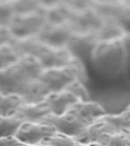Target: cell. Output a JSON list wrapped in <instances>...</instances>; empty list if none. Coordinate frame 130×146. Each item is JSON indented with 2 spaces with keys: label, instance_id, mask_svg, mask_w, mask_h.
I'll return each instance as SVG.
<instances>
[{
  "label": "cell",
  "instance_id": "obj_1",
  "mask_svg": "<svg viewBox=\"0 0 130 146\" xmlns=\"http://www.w3.org/2000/svg\"><path fill=\"white\" fill-rule=\"evenodd\" d=\"M43 70L35 57H21L14 66L0 70L1 95L16 94L21 96L27 84L40 78Z\"/></svg>",
  "mask_w": 130,
  "mask_h": 146
},
{
  "label": "cell",
  "instance_id": "obj_2",
  "mask_svg": "<svg viewBox=\"0 0 130 146\" xmlns=\"http://www.w3.org/2000/svg\"><path fill=\"white\" fill-rule=\"evenodd\" d=\"M84 73L79 59L69 66L44 69L39 79L48 87L52 93L65 90L75 79L82 81Z\"/></svg>",
  "mask_w": 130,
  "mask_h": 146
},
{
  "label": "cell",
  "instance_id": "obj_3",
  "mask_svg": "<svg viewBox=\"0 0 130 146\" xmlns=\"http://www.w3.org/2000/svg\"><path fill=\"white\" fill-rule=\"evenodd\" d=\"M46 23L44 9L30 15H15L9 27L15 40H24L36 37Z\"/></svg>",
  "mask_w": 130,
  "mask_h": 146
},
{
  "label": "cell",
  "instance_id": "obj_4",
  "mask_svg": "<svg viewBox=\"0 0 130 146\" xmlns=\"http://www.w3.org/2000/svg\"><path fill=\"white\" fill-rule=\"evenodd\" d=\"M42 123L52 125L57 132L67 135L75 139L82 135L88 125L72 110H69L61 116L50 114Z\"/></svg>",
  "mask_w": 130,
  "mask_h": 146
},
{
  "label": "cell",
  "instance_id": "obj_5",
  "mask_svg": "<svg viewBox=\"0 0 130 146\" xmlns=\"http://www.w3.org/2000/svg\"><path fill=\"white\" fill-rule=\"evenodd\" d=\"M74 9L72 18L68 25L73 32H96L103 23L101 18L88 1L84 6Z\"/></svg>",
  "mask_w": 130,
  "mask_h": 146
},
{
  "label": "cell",
  "instance_id": "obj_6",
  "mask_svg": "<svg viewBox=\"0 0 130 146\" xmlns=\"http://www.w3.org/2000/svg\"><path fill=\"white\" fill-rule=\"evenodd\" d=\"M56 132L52 125L43 123L24 122L16 132L18 141L27 145H40L48 137Z\"/></svg>",
  "mask_w": 130,
  "mask_h": 146
},
{
  "label": "cell",
  "instance_id": "obj_7",
  "mask_svg": "<svg viewBox=\"0 0 130 146\" xmlns=\"http://www.w3.org/2000/svg\"><path fill=\"white\" fill-rule=\"evenodd\" d=\"M36 59L40 61L43 69H49L69 66L78 58L66 47L53 48L45 45Z\"/></svg>",
  "mask_w": 130,
  "mask_h": 146
},
{
  "label": "cell",
  "instance_id": "obj_8",
  "mask_svg": "<svg viewBox=\"0 0 130 146\" xmlns=\"http://www.w3.org/2000/svg\"><path fill=\"white\" fill-rule=\"evenodd\" d=\"M72 33V30L68 25L46 23L36 38L50 47L63 48L66 47Z\"/></svg>",
  "mask_w": 130,
  "mask_h": 146
},
{
  "label": "cell",
  "instance_id": "obj_9",
  "mask_svg": "<svg viewBox=\"0 0 130 146\" xmlns=\"http://www.w3.org/2000/svg\"><path fill=\"white\" fill-rule=\"evenodd\" d=\"M46 21L52 25H68L72 18L74 9L67 2H45Z\"/></svg>",
  "mask_w": 130,
  "mask_h": 146
},
{
  "label": "cell",
  "instance_id": "obj_10",
  "mask_svg": "<svg viewBox=\"0 0 130 146\" xmlns=\"http://www.w3.org/2000/svg\"><path fill=\"white\" fill-rule=\"evenodd\" d=\"M98 42L96 32H73L66 48L78 58V54L83 55L92 52Z\"/></svg>",
  "mask_w": 130,
  "mask_h": 146
},
{
  "label": "cell",
  "instance_id": "obj_11",
  "mask_svg": "<svg viewBox=\"0 0 130 146\" xmlns=\"http://www.w3.org/2000/svg\"><path fill=\"white\" fill-rule=\"evenodd\" d=\"M46 101L50 106L51 113L55 116H61L81 100L68 91L63 90L51 93Z\"/></svg>",
  "mask_w": 130,
  "mask_h": 146
},
{
  "label": "cell",
  "instance_id": "obj_12",
  "mask_svg": "<svg viewBox=\"0 0 130 146\" xmlns=\"http://www.w3.org/2000/svg\"><path fill=\"white\" fill-rule=\"evenodd\" d=\"M70 110L75 111L88 125L93 123L107 114L104 108L99 103L91 100L79 101Z\"/></svg>",
  "mask_w": 130,
  "mask_h": 146
},
{
  "label": "cell",
  "instance_id": "obj_13",
  "mask_svg": "<svg viewBox=\"0 0 130 146\" xmlns=\"http://www.w3.org/2000/svg\"><path fill=\"white\" fill-rule=\"evenodd\" d=\"M50 106L46 101L39 104H24L16 116H19L24 122L42 123L44 119L50 115Z\"/></svg>",
  "mask_w": 130,
  "mask_h": 146
},
{
  "label": "cell",
  "instance_id": "obj_14",
  "mask_svg": "<svg viewBox=\"0 0 130 146\" xmlns=\"http://www.w3.org/2000/svg\"><path fill=\"white\" fill-rule=\"evenodd\" d=\"M117 129H116L110 123L101 117L98 120L88 125L82 135L76 138L75 140L81 143L98 141L104 135L114 132Z\"/></svg>",
  "mask_w": 130,
  "mask_h": 146
},
{
  "label": "cell",
  "instance_id": "obj_15",
  "mask_svg": "<svg viewBox=\"0 0 130 146\" xmlns=\"http://www.w3.org/2000/svg\"><path fill=\"white\" fill-rule=\"evenodd\" d=\"M51 93L48 87L38 79L27 84L21 97L24 104H39L46 101Z\"/></svg>",
  "mask_w": 130,
  "mask_h": 146
},
{
  "label": "cell",
  "instance_id": "obj_16",
  "mask_svg": "<svg viewBox=\"0 0 130 146\" xmlns=\"http://www.w3.org/2000/svg\"><path fill=\"white\" fill-rule=\"evenodd\" d=\"M99 42L123 40L126 35V32L123 26L117 21L103 20V23L96 31Z\"/></svg>",
  "mask_w": 130,
  "mask_h": 146
},
{
  "label": "cell",
  "instance_id": "obj_17",
  "mask_svg": "<svg viewBox=\"0 0 130 146\" xmlns=\"http://www.w3.org/2000/svg\"><path fill=\"white\" fill-rule=\"evenodd\" d=\"M11 45L21 57L34 56L36 58H37L45 46L36 37L15 40Z\"/></svg>",
  "mask_w": 130,
  "mask_h": 146
},
{
  "label": "cell",
  "instance_id": "obj_18",
  "mask_svg": "<svg viewBox=\"0 0 130 146\" xmlns=\"http://www.w3.org/2000/svg\"><path fill=\"white\" fill-rule=\"evenodd\" d=\"M24 104L19 94H12L0 96V116L9 117L16 116L21 107Z\"/></svg>",
  "mask_w": 130,
  "mask_h": 146
},
{
  "label": "cell",
  "instance_id": "obj_19",
  "mask_svg": "<svg viewBox=\"0 0 130 146\" xmlns=\"http://www.w3.org/2000/svg\"><path fill=\"white\" fill-rule=\"evenodd\" d=\"M13 9L15 15H25L43 11L46 8L44 2L33 0H19L12 1Z\"/></svg>",
  "mask_w": 130,
  "mask_h": 146
},
{
  "label": "cell",
  "instance_id": "obj_20",
  "mask_svg": "<svg viewBox=\"0 0 130 146\" xmlns=\"http://www.w3.org/2000/svg\"><path fill=\"white\" fill-rule=\"evenodd\" d=\"M98 142L103 146H129L130 138L127 130H116L104 135Z\"/></svg>",
  "mask_w": 130,
  "mask_h": 146
},
{
  "label": "cell",
  "instance_id": "obj_21",
  "mask_svg": "<svg viewBox=\"0 0 130 146\" xmlns=\"http://www.w3.org/2000/svg\"><path fill=\"white\" fill-rule=\"evenodd\" d=\"M24 120L18 116H0V138L15 136Z\"/></svg>",
  "mask_w": 130,
  "mask_h": 146
},
{
  "label": "cell",
  "instance_id": "obj_22",
  "mask_svg": "<svg viewBox=\"0 0 130 146\" xmlns=\"http://www.w3.org/2000/svg\"><path fill=\"white\" fill-rule=\"evenodd\" d=\"M21 56L18 54L12 45L0 46V70L14 66L21 59Z\"/></svg>",
  "mask_w": 130,
  "mask_h": 146
},
{
  "label": "cell",
  "instance_id": "obj_23",
  "mask_svg": "<svg viewBox=\"0 0 130 146\" xmlns=\"http://www.w3.org/2000/svg\"><path fill=\"white\" fill-rule=\"evenodd\" d=\"M76 143L75 138L57 132L41 142L46 146H75Z\"/></svg>",
  "mask_w": 130,
  "mask_h": 146
},
{
  "label": "cell",
  "instance_id": "obj_24",
  "mask_svg": "<svg viewBox=\"0 0 130 146\" xmlns=\"http://www.w3.org/2000/svg\"><path fill=\"white\" fill-rule=\"evenodd\" d=\"M15 15L12 1H0V27H9Z\"/></svg>",
  "mask_w": 130,
  "mask_h": 146
},
{
  "label": "cell",
  "instance_id": "obj_25",
  "mask_svg": "<svg viewBox=\"0 0 130 146\" xmlns=\"http://www.w3.org/2000/svg\"><path fill=\"white\" fill-rule=\"evenodd\" d=\"M65 90H67L74 95L76 96L81 101H88L89 100V94L86 88L82 83V81L75 79L73 81Z\"/></svg>",
  "mask_w": 130,
  "mask_h": 146
},
{
  "label": "cell",
  "instance_id": "obj_26",
  "mask_svg": "<svg viewBox=\"0 0 130 146\" xmlns=\"http://www.w3.org/2000/svg\"><path fill=\"white\" fill-rule=\"evenodd\" d=\"M11 31L9 27H0V46L5 45H11L15 42Z\"/></svg>",
  "mask_w": 130,
  "mask_h": 146
},
{
  "label": "cell",
  "instance_id": "obj_27",
  "mask_svg": "<svg viewBox=\"0 0 130 146\" xmlns=\"http://www.w3.org/2000/svg\"><path fill=\"white\" fill-rule=\"evenodd\" d=\"M18 143H20V141L15 136L0 138V146H15Z\"/></svg>",
  "mask_w": 130,
  "mask_h": 146
},
{
  "label": "cell",
  "instance_id": "obj_28",
  "mask_svg": "<svg viewBox=\"0 0 130 146\" xmlns=\"http://www.w3.org/2000/svg\"><path fill=\"white\" fill-rule=\"evenodd\" d=\"M123 43L125 46L126 53L127 55H130V33L126 34L125 37L123 38Z\"/></svg>",
  "mask_w": 130,
  "mask_h": 146
},
{
  "label": "cell",
  "instance_id": "obj_29",
  "mask_svg": "<svg viewBox=\"0 0 130 146\" xmlns=\"http://www.w3.org/2000/svg\"><path fill=\"white\" fill-rule=\"evenodd\" d=\"M75 146H103L100 142L98 141H94V142H88V143H81L77 141Z\"/></svg>",
  "mask_w": 130,
  "mask_h": 146
},
{
  "label": "cell",
  "instance_id": "obj_30",
  "mask_svg": "<svg viewBox=\"0 0 130 146\" xmlns=\"http://www.w3.org/2000/svg\"><path fill=\"white\" fill-rule=\"evenodd\" d=\"M15 146H46V145H42V144H40V145H27V144H24V143H20L17 144L15 145Z\"/></svg>",
  "mask_w": 130,
  "mask_h": 146
},
{
  "label": "cell",
  "instance_id": "obj_31",
  "mask_svg": "<svg viewBox=\"0 0 130 146\" xmlns=\"http://www.w3.org/2000/svg\"><path fill=\"white\" fill-rule=\"evenodd\" d=\"M123 113H124L125 114H126L127 116H129L130 117V105L125 110H124V111H123Z\"/></svg>",
  "mask_w": 130,
  "mask_h": 146
},
{
  "label": "cell",
  "instance_id": "obj_32",
  "mask_svg": "<svg viewBox=\"0 0 130 146\" xmlns=\"http://www.w3.org/2000/svg\"><path fill=\"white\" fill-rule=\"evenodd\" d=\"M127 131H128V134H129V138H130V128L127 130Z\"/></svg>",
  "mask_w": 130,
  "mask_h": 146
},
{
  "label": "cell",
  "instance_id": "obj_33",
  "mask_svg": "<svg viewBox=\"0 0 130 146\" xmlns=\"http://www.w3.org/2000/svg\"><path fill=\"white\" fill-rule=\"evenodd\" d=\"M0 96H1V94H0Z\"/></svg>",
  "mask_w": 130,
  "mask_h": 146
},
{
  "label": "cell",
  "instance_id": "obj_34",
  "mask_svg": "<svg viewBox=\"0 0 130 146\" xmlns=\"http://www.w3.org/2000/svg\"><path fill=\"white\" fill-rule=\"evenodd\" d=\"M129 146H130V144H129Z\"/></svg>",
  "mask_w": 130,
  "mask_h": 146
}]
</instances>
